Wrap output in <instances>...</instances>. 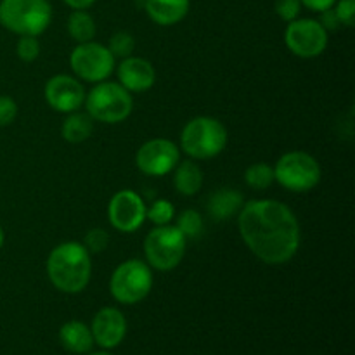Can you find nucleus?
<instances>
[{
	"label": "nucleus",
	"instance_id": "1",
	"mask_svg": "<svg viewBox=\"0 0 355 355\" xmlns=\"http://www.w3.org/2000/svg\"><path fill=\"white\" fill-rule=\"evenodd\" d=\"M241 239L269 266H283L300 248V224L291 208L276 200H252L238 214Z\"/></svg>",
	"mask_w": 355,
	"mask_h": 355
},
{
	"label": "nucleus",
	"instance_id": "2",
	"mask_svg": "<svg viewBox=\"0 0 355 355\" xmlns=\"http://www.w3.org/2000/svg\"><path fill=\"white\" fill-rule=\"evenodd\" d=\"M45 269L55 290L76 295L89 286L92 277V260L89 250L82 243L66 241L52 250Z\"/></svg>",
	"mask_w": 355,
	"mask_h": 355
},
{
	"label": "nucleus",
	"instance_id": "3",
	"mask_svg": "<svg viewBox=\"0 0 355 355\" xmlns=\"http://www.w3.org/2000/svg\"><path fill=\"white\" fill-rule=\"evenodd\" d=\"M227 146V128L214 116H196L184 125L180 148L193 159H210Z\"/></svg>",
	"mask_w": 355,
	"mask_h": 355
},
{
	"label": "nucleus",
	"instance_id": "4",
	"mask_svg": "<svg viewBox=\"0 0 355 355\" xmlns=\"http://www.w3.org/2000/svg\"><path fill=\"white\" fill-rule=\"evenodd\" d=\"M51 21L49 0H0V24L19 37H38Z\"/></svg>",
	"mask_w": 355,
	"mask_h": 355
},
{
	"label": "nucleus",
	"instance_id": "5",
	"mask_svg": "<svg viewBox=\"0 0 355 355\" xmlns=\"http://www.w3.org/2000/svg\"><path fill=\"white\" fill-rule=\"evenodd\" d=\"M83 104L94 121L110 125L125 121L134 110L132 94L118 82H106V80L96 83V87L85 94Z\"/></svg>",
	"mask_w": 355,
	"mask_h": 355
},
{
	"label": "nucleus",
	"instance_id": "6",
	"mask_svg": "<svg viewBox=\"0 0 355 355\" xmlns=\"http://www.w3.org/2000/svg\"><path fill=\"white\" fill-rule=\"evenodd\" d=\"M187 239L175 225H156L144 239V255L148 266L156 270H173L186 255Z\"/></svg>",
	"mask_w": 355,
	"mask_h": 355
},
{
	"label": "nucleus",
	"instance_id": "7",
	"mask_svg": "<svg viewBox=\"0 0 355 355\" xmlns=\"http://www.w3.org/2000/svg\"><path fill=\"white\" fill-rule=\"evenodd\" d=\"M153 290L151 267L137 259L125 260L111 274L110 291L116 302L134 305L144 300Z\"/></svg>",
	"mask_w": 355,
	"mask_h": 355
},
{
	"label": "nucleus",
	"instance_id": "8",
	"mask_svg": "<svg viewBox=\"0 0 355 355\" xmlns=\"http://www.w3.org/2000/svg\"><path fill=\"white\" fill-rule=\"evenodd\" d=\"M274 180L291 193H307L321 180V166L305 151L284 153L274 165Z\"/></svg>",
	"mask_w": 355,
	"mask_h": 355
},
{
	"label": "nucleus",
	"instance_id": "9",
	"mask_svg": "<svg viewBox=\"0 0 355 355\" xmlns=\"http://www.w3.org/2000/svg\"><path fill=\"white\" fill-rule=\"evenodd\" d=\"M114 55L103 44L90 40L78 44L69 55V64L73 73L80 80L90 83L104 82L114 69Z\"/></svg>",
	"mask_w": 355,
	"mask_h": 355
},
{
	"label": "nucleus",
	"instance_id": "10",
	"mask_svg": "<svg viewBox=\"0 0 355 355\" xmlns=\"http://www.w3.org/2000/svg\"><path fill=\"white\" fill-rule=\"evenodd\" d=\"M284 44L298 58H318L328 47V31L318 19L297 17L288 23L284 31Z\"/></svg>",
	"mask_w": 355,
	"mask_h": 355
},
{
	"label": "nucleus",
	"instance_id": "11",
	"mask_svg": "<svg viewBox=\"0 0 355 355\" xmlns=\"http://www.w3.org/2000/svg\"><path fill=\"white\" fill-rule=\"evenodd\" d=\"M180 151L170 139H151L137 149L135 163L144 175L163 177L179 165Z\"/></svg>",
	"mask_w": 355,
	"mask_h": 355
},
{
	"label": "nucleus",
	"instance_id": "12",
	"mask_svg": "<svg viewBox=\"0 0 355 355\" xmlns=\"http://www.w3.org/2000/svg\"><path fill=\"white\" fill-rule=\"evenodd\" d=\"M146 203L137 193L130 189L118 191L107 205V218L120 232H135L146 220Z\"/></svg>",
	"mask_w": 355,
	"mask_h": 355
},
{
	"label": "nucleus",
	"instance_id": "13",
	"mask_svg": "<svg viewBox=\"0 0 355 355\" xmlns=\"http://www.w3.org/2000/svg\"><path fill=\"white\" fill-rule=\"evenodd\" d=\"M44 96L52 110L66 114L78 111L85 103V89L75 76L69 75H55L49 78Z\"/></svg>",
	"mask_w": 355,
	"mask_h": 355
},
{
	"label": "nucleus",
	"instance_id": "14",
	"mask_svg": "<svg viewBox=\"0 0 355 355\" xmlns=\"http://www.w3.org/2000/svg\"><path fill=\"white\" fill-rule=\"evenodd\" d=\"M94 343L104 350H111L120 345L127 336V319L118 309L104 307L94 315L92 326Z\"/></svg>",
	"mask_w": 355,
	"mask_h": 355
},
{
	"label": "nucleus",
	"instance_id": "15",
	"mask_svg": "<svg viewBox=\"0 0 355 355\" xmlns=\"http://www.w3.org/2000/svg\"><path fill=\"white\" fill-rule=\"evenodd\" d=\"M118 83L128 92H146L156 82V71L149 61L135 55H128L116 69Z\"/></svg>",
	"mask_w": 355,
	"mask_h": 355
},
{
	"label": "nucleus",
	"instance_id": "16",
	"mask_svg": "<svg viewBox=\"0 0 355 355\" xmlns=\"http://www.w3.org/2000/svg\"><path fill=\"white\" fill-rule=\"evenodd\" d=\"M191 0H146V12L159 26H172L187 16Z\"/></svg>",
	"mask_w": 355,
	"mask_h": 355
},
{
	"label": "nucleus",
	"instance_id": "17",
	"mask_svg": "<svg viewBox=\"0 0 355 355\" xmlns=\"http://www.w3.org/2000/svg\"><path fill=\"white\" fill-rule=\"evenodd\" d=\"M59 342L71 354H89L94 347V336L82 321H68L59 328Z\"/></svg>",
	"mask_w": 355,
	"mask_h": 355
},
{
	"label": "nucleus",
	"instance_id": "18",
	"mask_svg": "<svg viewBox=\"0 0 355 355\" xmlns=\"http://www.w3.org/2000/svg\"><path fill=\"white\" fill-rule=\"evenodd\" d=\"M243 196L236 189H220L214 193L208 200V214L215 220H227L232 215L239 214L243 207Z\"/></svg>",
	"mask_w": 355,
	"mask_h": 355
},
{
	"label": "nucleus",
	"instance_id": "19",
	"mask_svg": "<svg viewBox=\"0 0 355 355\" xmlns=\"http://www.w3.org/2000/svg\"><path fill=\"white\" fill-rule=\"evenodd\" d=\"M173 186L182 196H194L203 186V170L194 162H179L173 168Z\"/></svg>",
	"mask_w": 355,
	"mask_h": 355
},
{
	"label": "nucleus",
	"instance_id": "20",
	"mask_svg": "<svg viewBox=\"0 0 355 355\" xmlns=\"http://www.w3.org/2000/svg\"><path fill=\"white\" fill-rule=\"evenodd\" d=\"M94 132V120L89 113L73 111L68 113V118L61 125V135L64 141L71 144H80L87 141Z\"/></svg>",
	"mask_w": 355,
	"mask_h": 355
},
{
	"label": "nucleus",
	"instance_id": "21",
	"mask_svg": "<svg viewBox=\"0 0 355 355\" xmlns=\"http://www.w3.org/2000/svg\"><path fill=\"white\" fill-rule=\"evenodd\" d=\"M68 33L76 44H85L96 37V21L87 10H73L68 17Z\"/></svg>",
	"mask_w": 355,
	"mask_h": 355
},
{
	"label": "nucleus",
	"instance_id": "22",
	"mask_svg": "<svg viewBox=\"0 0 355 355\" xmlns=\"http://www.w3.org/2000/svg\"><path fill=\"white\" fill-rule=\"evenodd\" d=\"M245 182L255 191L269 189L274 182V168L267 163H253L246 168Z\"/></svg>",
	"mask_w": 355,
	"mask_h": 355
},
{
	"label": "nucleus",
	"instance_id": "23",
	"mask_svg": "<svg viewBox=\"0 0 355 355\" xmlns=\"http://www.w3.org/2000/svg\"><path fill=\"white\" fill-rule=\"evenodd\" d=\"M175 227L182 232L186 239H196L203 232V217H201L200 211L189 208L177 217Z\"/></svg>",
	"mask_w": 355,
	"mask_h": 355
},
{
	"label": "nucleus",
	"instance_id": "24",
	"mask_svg": "<svg viewBox=\"0 0 355 355\" xmlns=\"http://www.w3.org/2000/svg\"><path fill=\"white\" fill-rule=\"evenodd\" d=\"M173 215H175V210L168 200H156L146 210V218H149L155 225H168L173 220Z\"/></svg>",
	"mask_w": 355,
	"mask_h": 355
},
{
	"label": "nucleus",
	"instance_id": "25",
	"mask_svg": "<svg viewBox=\"0 0 355 355\" xmlns=\"http://www.w3.org/2000/svg\"><path fill=\"white\" fill-rule=\"evenodd\" d=\"M107 49H110L111 54L114 55V59H125L128 58V55H132V52H134L135 40L128 31H118V33H114L113 37H111L110 47Z\"/></svg>",
	"mask_w": 355,
	"mask_h": 355
},
{
	"label": "nucleus",
	"instance_id": "26",
	"mask_svg": "<svg viewBox=\"0 0 355 355\" xmlns=\"http://www.w3.org/2000/svg\"><path fill=\"white\" fill-rule=\"evenodd\" d=\"M16 54L21 61L33 62L40 55V44H38L37 37H28V35L19 37L16 44Z\"/></svg>",
	"mask_w": 355,
	"mask_h": 355
},
{
	"label": "nucleus",
	"instance_id": "27",
	"mask_svg": "<svg viewBox=\"0 0 355 355\" xmlns=\"http://www.w3.org/2000/svg\"><path fill=\"white\" fill-rule=\"evenodd\" d=\"M107 245H110V234L101 227L90 229L83 239V246L89 250V253H101L107 248Z\"/></svg>",
	"mask_w": 355,
	"mask_h": 355
},
{
	"label": "nucleus",
	"instance_id": "28",
	"mask_svg": "<svg viewBox=\"0 0 355 355\" xmlns=\"http://www.w3.org/2000/svg\"><path fill=\"white\" fill-rule=\"evenodd\" d=\"M335 16L340 24L347 28H352L355 23V0H336L333 6Z\"/></svg>",
	"mask_w": 355,
	"mask_h": 355
},
{
	"label": "nucleus",
	"instance_id": "29",
	"mask_svg": "<svg viewBox=\"0 0 355 355\" xmlns=\"http://www.w3.org/2000/svg\"><path fill=\"white\" fill-rule=\"evenodd\" d=\"M274 9L281 19L291 23L300 16L302 3L300 0H274Z\"/></svg>",
	"mask_w": 355,
	"mask_h": 355
},
{
	"label": "nucleus",
	"instance_id": "30",
	"mask_svg": "<svg viewBox=\"0 0 355 355\" xmlns=\"http://www.w3.org/2000/svg\"><path fill=\"white\" fill-rule=\"evenodd\" d=\"M17 116V104L12 97L0 96V127H7Z\"/></svg>",
	"mask_w": 355,
	"mask_h": 355
},
{
	"label": "nucleus",
	"instance_id": "31",
	"mask_svg": "<svg viewBox=\"0 0 355 355\" xmlns=\"http://www.w3.org/2000/svg\"><path fill=\"white\" fill-rule=\"evenodd\" d=\"M300 3L307 7V9L314 10V12H322V10L331 9L336 3V0H300Z\"/></svg>",
	"mask_w": 355,
	"mask_h": 355
},
{
	"label": "nucleus",
	"instance_id": "32",
	"mask_svg": "<svg viewBox=\"0 0 355 355\" xmlns=\"http://www.w3.org/2000/svg\"><path fill=\"white\" fill-rule=\"evenodd\" d=\"M319 23H321L322 26H324L326 31L336 30V28H338L340 23H338V19H336L335 10H333V7H331V9H328V10H322V12H321V19H319Z\"/></svg>",
	"mask_w": 355,
	"mask_h": 355
},
{
	"label": "nucleus",
	"instance_id": "33",
	"mask_svg": "<svg viewBox=\"0 0 355 355\" xmlns=\"http://www.w3.org/2000/svg\"><path fill=\"white\" fill-rule=\"evenodd\" d=\"M62 2L71 7L73 10H87L96 3V0H62Z\"/></svg>",
	"mask_w": 355,
	"mask_h": 355
},
{
	"label": "nucleus",
	"instance_id": "34",
	"mask_svg": "<svg viewBox=\"0 0 355 355\" xmlns=\"http://www.w3.org/2000/svg\"><path fill=\"white\" fill-rule=\"evenodd\" d=\"M3 241H6V234H3V229H2V225H0V250H2Z\"/></svg>",
	"mask_w": 355,
	"mask_h": 355
},
{
	"label": "nucleus",
	"instance_id": "35",
	"mask_svg": "<svg viewBox=\"0 0 355 355\" xmlns=\"http://www.w3.org/2000/svg\"><path fill=\"white\" fill-rule=\"evenodd\" d=\"M89 355H113V354H110V352H106V350H104V352H92Z\"/></svg>",
	"mask_w": 355,
	"mask_h": 355
}]
</instances>
